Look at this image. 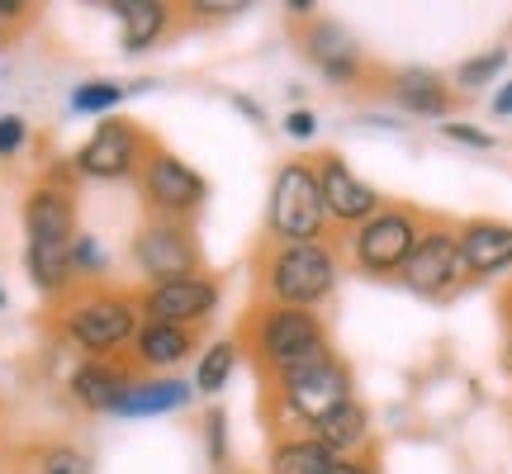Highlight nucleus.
I'll return each instance as SVG.
<instances>
[{
    "label": "nucleus",
    "instance_id": "f3484780",
    "mask_svg": "<svg viewBox=\"0 0 512 474\" xmlns=\"http://www.w3.org/2000/svg\"><path fill=\"white\" fill-rule=\"evenodd\" d=\"M195 347V337L190 328H176V323H143V328L133 332V356L138 365L147 370H171V365H181Z\"/></svg>",
    "mask_w": 512,
    "mask_h": 474
},
{
    "label": "nucleus",
    "instance_id": "72a5a7b5",
    "mask_svg": "<svg viewBox=\"0 0 512 474\" xmlns=\"http://www.w3.org/2000/svg\"><path fill=\"white\" fill-rule=\"evenodd\" d=\"M328 474H370V470L361 465V460H337V465H332Z\"/></svg>",
    "mask_w": 512,
    "mask_h": 474
},
{
    "label": "nucleus",
    "instance_id": "473e14b6",
    "mask_svg": "<svg viewBox=\"0 0 512 474\" xmlns=\"http://www.w3.org/2000/svg\"><path fill=\"white\" fill-rule=\"evenodd\" d=\"M233 105H238V110L247 114L252 124H261V119H266V114H261V105H256V100H247V95H233Z\"/></svg>",
    "mask_w": 512,
    "mask_h": 474
},
{
    "label": "nucleus",
    "instance_id": "0eeeda50",
    "mask_svg": "<svg viewBox=\"0 0 512 474\" xmlns=\"http://www.w3.org/2000/svg\"><path fill=\"white\" fill-rule=\"evenodd\" d=\"M143 195L152 204V214L157 219H190L195 209L204 204L209 195V185L195 166H185L176 152H166V147H152L143 157Z\"/></svg>",
    "mask_w": 512,
    "mask_h": 474
},
{
    "label": "nucleus",
    "instance_id": "a878e982",
    "mask_svg": "<svg viewBox=\"0 0 512 474\" xmlns=\"http://www.w3.org/2000/svg\"><path fill=\"white\" fill-rule=\"evenodd\" d=\"M503 62H508V53H484V57H470V62H460L456 81L465 86V91H479V86H489L498 72H503Z\"/></svg>",
    "mask_w": 512,
    "mask_h": 474
},
{
    "label": "nucleus",
    "instance_id": "dca6fc26",
    "mask_svg": "<svg viewBox=\"0 0 512 474\" xmlns=\"http://www.w3.org/2000/svg\"><path fill=\"white\" fill-rule=\"evenodd\" d=\"M195 399V384L176 380V375H152V380H133L124 403L114 408L119 418H157V413H181Z\"/></svg>",
    "mask_w": 512,
    "mask_h": 474
},
{
    "label": "nucleus",
    "instance_id": "c756f323",
    "mask_svg": "<svg viewBox=\"0 0 512 474\" xmlns=\"http://www.w3.org/2000/svg\"><path fill=\"white\" fill-rule=\"evenodd\" d=\"M29 143V124L19 114H0V157H15Z\"/></svg>",
    "mask_w": 512,
    "mask_h": 474
},
{
    "label": "nucleus",
    "instance_id": "1a4fd4ad",
    "mask_svg": "<svg viewBox=\"0 0 512 474\" xmlns=\"http://www.w3.org/2000/svg\"><path fill=\"white\" fill-rule=\"evenodd\" d=\"M418 247V219L403 214V209H384V214H370L361 228H356V266L370 275H389V271H403V261L413 256Z\"/></svg>",
    "mask_w": 512,
    "mask_h": 474
},
{
    "label": "nucleus",
    "instance_id": "aec40b11",
    "mask_svg": "<svg viewBox=\"0 0 512 474\" xmlns=\"http://www.w3.org/2000/svg\"><path fill=\"white\" fill-rule=\"evenodd\" d=\"M309 437L313 441H323L332 456H342V451H351V446H361V441L370 437V418H366V408L361 403H342V408H332L323 422H313L309 427Z\"/></svg>",
    "mask_w": 512,
    "mask_h": 474
},
{
    "label": "nucleus",
    "instance_id": "f704fd0d",
    "mask_svg": "<svg viewBox=\"0 0 512 474\" xmlns=\"http://www.w3.org/2000/svg\"><path fill=\"white\" fill-rule=\"evenodd\" d=\"M494 114H512V81L498 91V100H494Z\"/></svg>",
    "mask_w": 512,
    "mask_h": 474
},
{
    "label": "nucleus",
    "instance_id": "f8f14e48",
    "mask_svg": "<svg viewBox=\"0 0 512 474\" xmlns=\"http://www.w3.org/2000/svg\"><path fill=\"white\" fill-rule=\"evenodd\" d=\"M24 233L29 247H72L76 204L67 185H34L24 200Z\"/></svg>",
    "mask_w": 512,
    "mask_h": 474
},
{
    "label": "nucleus",
    "instance_id": "e433bc0d",
    "mask_svg": "<svg viewBox=\"0 0 512 474\" xmlns=\"http://www.w3.org/2000/svg\"><path fill=\"white\" fill-rule=\"evenodd\" d=\"M0 309H5V290H0Z\"/></svg>",
    "mask_w": 512,
    "mask_h": 474
},
{
    "label": "nucleus",
    "instance_id": "f03ea898",
    "mask_svg": "<svg viewBox=\"0 0 512 474\" xmlns=\"http://www.w3.org/2000/svg\"><path fill=\"white\" fill-rule=\"evenodd\" d=\"M266 223H271V233L280 237V247L318 242L323 223H328V204H323V185H318V171H313L309 162H290L275 171Z\"/></svg>",
    "mask_w": 512,
    "mask_h": 474
},
{
    "label": "nucleus",
    "instance_id": "412c9836",
    "mask_svg": "<svg viewBox=\"0 0 512 474\" xmlns=\"http://www.w3.org/2000/svg\"><path fill=\"white\" fill-rule=\"evenodd\" d=\"M337 460H342V456H332L323 441L294 437V441H285V446H275L271 474H328Z\"/></svg>",
    "mask_w": 512,
    "mask_h": 474
},
{
    "label": "nucleus",
    "instance_id": "2eb2a0df",
    "mask_svg": "<svg viewBox=\"0 0 512 474\" xmlns=\"http://www.w3.org/2000/svg\"><path fill=\"white\" fill-rule=\"evenodd\" d=\"M465 275H498L512 266V223H470L456 237Z\"/></svg>",
    "mask_w": 512,
    "mask_h": 474
},
{
    "label": "nucleus",
    "instance_id": "cd10ccee",
    "mask_svg": "<svg viewBox=\"0 0 512 474\" xmlns=\"http://www.w3.org/2000/svg\"><path fill=\"white\" fill-rule=\"evenodd\" d=\"M38 474H91V456L76 446H48L38 460Z\"/></svg>",
    "mask_w": 512,
    "mask_h": 474
},
{
    "label": "nucleus",
    "instance_id": "4c0bfd02",
    "mask_svg": "<svg viewBox=\"0 0 512 474\" xmlns=\"http://www.w3.org/2000/svg\"><path fill=\"white\" fill-rule=\"evenodd\" d=\"M508 361H512V342H508Z\"/></svg>",
    "mask_w": 512,
    "mask_h": 474
},
{
    "label": "nucleus",
    "instance_id": "6e6552de",
    "mask_svg": "<svg viewBox=\"0 0 512 474\" xmlns=\"http://www.w3.org/2000/svg\"><path fill=\"white\" fill-rule=\"evenodd\" d=\"M138 162H143V133L128 119H100L72 157L76 176H91V181H124L138 171Z\"/></svg>",
    "mask_w": 512,
    "mask_h": 474
},
{
    "label": "nucleus",
    "instance_id": "423d86ee",
    "mask_svg": "<svg viewBox=\"0 0 512 474\" xmlns=\"http://www.w3.org/2000/svg\"><path fill=\"white\" fill-rule=\"evenodd\" d=\"M280 389H285V403L304 418V427L323 422L332 408H342L351 399V375L337 356H318V361H304L294 370H280Z\"/></svg>",
    "mask_w": 512,
    "mask_h": 474
},
{
    "label": "nucleus",
    "instance_id": "4468645a",
    "mask_svg": "<svg viewBox=\"0 0 512 474\" xmlns=\"http://www.w3.org/2000/svg\"><path fill=\"white\" fill-rule=\"evenodd\" d=\"M67 389H72V399L81 403L86 413H114V408L124 403V394L133 389V375L119 370L114 361H81L72 370Z\"/></svg>",
    "mask_w": 512,
    "mask_h": 474
},
{
    "label": "nucleus",
    "instance_id": "c9c22d12",
    "mask_svg": "<svg viewBox=\"0 0 512 474\" xmlns=\"http://www.w3.org/2000/svg\"><path fill=\"white\" fill-rule=\"evenodd\" d=\"M5 29H10V24H5V19H0V38H5Z\"/></svg>",
    "mask_w": 512,
    "mask_h": 474
},
{
    "label": "nucleus",
    "instance_id": "5701e85b",
    "mask_svg": "<svg viewBox=\"0 0 512 474\" xmlns=\"http://www.w3.org/2000/svg\"><path fill=\"white\" fill-rule=\"evenodd\" d=\"M399 100H403V110H413V114H446V86L427 67H413V72L399 76Z\"/></svg>",
    "mask_w": 512,
    "mask_h": 474
},
{
    "label": "nucleus",
    "instance_id": "c85d7f7f",
    "mask_svg": "<svg viewBox=\"0 0 512 474\" xmlns=\"http://www.w3.org/2000/svg\"><path fill=\"white\" fill-rule=\"evenodd\" d=\"M204 446H209V460H214V465L228 460V413H223V408H214V413L204 418Z\"/></svg>",
    "mask_w": 512,
    "mask_h": 474
},
{
    "label": "nucleus",
    "instance_id": "ddd939ff",
    "mask_svg": "<svg viewBox=\"0 0 512 474\" xmlns=\"http://www.w3.org/2000/svg\"><path fill=\"white\" fill-rule=\"evenodd\" d=\"M318 185H323V204H328V214L332 219H342V223L370 219V214H375V204H380V195H375L361 176H351V166L342 162V157H328V162H323Z\"/></svg>",
    "mask_w": 512,
    "mask_h": 474
},
{
    "label": "nucleus",
    "instance_id": "4be33fe9",
    "mask_svg": "<svg viewBox=\"0 0 512 474\" xmlns=\"http://www.w3.org/2000/svg\"><path fill=\"white\" fill-rule=\"evenodd\" d=\"M24 266H29L34 290L48 294V299H57V294L76 280L72 261H67V247H24Z\"/></svg>",
    "mask_w": 512,
    "mask_h": 474
},
{
    "label": "nucleus",
    "instance_id": "2f4dec72",
    "mask_svg": "<svg viewBox=\"0 0 512 474\" xmlns=\"http://www.w3.org/2000/svg\"><path fill=\"white\" fill-rule=\"evenodd\" d=\"M313 128H318L313 110H290L285 114V133H290V138H313Z\"/></svg>",
    "mask_w": 512,
    "mask_h": 474
},
{
    "label": "nucleus",
    "instance_id": "f257e3e1",
    "mask_svg": "<svg viewBox=\"0 0 512 474\" xmlns=\"http://www.w3.org/2000/svg\"><path fill=\"white\" fill-rule=\"evenodd\" d=\"M62 332H67V342L76 351H86V361H110L119 347L133 342V332H138V304L128 299V294H86V299H76L67 318H62Z\"/></svg>",
    "mask_w": 512,
    "mask_h": 474
},
{
    "label": "nucleus",
    "instance_id": "bb28decb",
    "mask_svg": "<svg viewBox=\"0 0 512 474\" xmlns=\"http://www.w3.org/2000/svg\"><path fill=\"white\" fill-rule=\"evenodd\" d=\"M67 261H72V275H100L105 271V247L91 233H76L72 247H67Z\"/></svg>",
    "mask_w": 512,
    "mask_h": 474
},
{
    "label": "nucleus",
    "instance_id": "39448f33",
    "mask_svg": "<svg viewBox=\"0 0 512 474\" xmlns=\"http://www.w3.org/2000/svg\"><path fill=\"white\" fill-rule=\"evenodd\" d=\"M256 347H261V361L266 365L294 370V365L328 356V332H323V323H318L309 309L275 304V309H266V318L256 323Z\"/></svg>",
    "mask_w": 512,
    "mask_h": 474
},
{
    "label": "nucleus",
    "instance_id": "a211bd4d",
    "mask_svg": "<svg viewBox=\"0 0 512 474\" xmlns=\"http://www.w3.org/2000/svg\"><path fill=\"white\" fill-rule=\"evenodd\" d=\"M110 10L119 15L124 53H147L166 34V19H171L162 0H110Z\"/></svg>",
    "mask_w": 512,
    "mask_h": 474
},
{
    "label": "nucleus",
    "instance_id": "20e7f679",
    "mask_svg": "<svg viewBox=\"0 0 512 474\" xmlns=\"http://www.w3.org/2000/svg\"><path fill=\"white\" fill-rule=\"evenodd\" d=\"M133 266L152 285L190 280V275H200V242L181 219H147L133 233Z\"/></svg>",
    "mask_w": 512,
    "mask_h": 474
},
{
    "label": "nucleus",
    "instance_id": "b1692460",
    "mask_svg": "<svg viewBox=\"0 0 512 474\" xmlns=\"http://www.w3.org/2000/svg\"><path fill=\"white\" fill-rule=\"evenodd\" d=\"M233 370H238V347L233 342H214V347L200 356V370H195V394H219L223 384L233 380Z\"/></svg>",
    "mask_w": 512,
    "mask_h": 474
},
{
    "label": "nucleus",
    "instance_id": "6ab92c4d",
    "mask_svg": "<svg viewBox=\"0 0 512 474\" xmlns=\"http://www.w3.org/2000/svg\"><path fill=\"white\" fill-rule=\"evenodd\" d=\"M309 53H313V62L328 72V81H337V86H351L356 72H361V53H356V43H351L337 24H313Z\"/></svg>",
    "mask_w": 512,
    "mask_h": 474
},
{
    "label": "nucleus",
    "instance_id": "7c9ffc66",
    "mask_svg": "<svg viewBox=\"0 0 512 474\" xmlns=\"http://www.w3.org/2000/svg\"><path fill=\"white\" fill-rule=\"evenodd\" d=\"M441 133L451 138V143H465V147H494V138L484 133V128H470V124H456V119H446Z\"/></svg>",
    "mask_w": 512,
    "mask_h": 474
},
{
    "label": "nucleus",
    "instance_id": "7ed1b4c3",
    "mask_svg": "<svg viewBox=\"0 0 512 474\" xmlns=\"http://www.w3.org/2000/svg\"><path fill=\"white\" fill-rule=\"evenodd\" d=\"M271 294L275 304L285 309H309L318 299H328L332 285H337V261H332L328 247L318 242H294V247H280L271 256Z\"/></svg>",
    "mask_w": 512,
    "mask_h": 474
},
{
    "label": "nucleus",
    "instance_id": "9b49d317",
    "mask_svg": "<svg viewBox=\"0 0 512 474\" xmlns=\"http://www.w3.org/2000/svg\"><path fill=\"white\" fill-rule=\"evenodd\" d=\"M460 275H465V266H460V247L451 233L418 237L413 256L403 261V285L422 299H446L460 285Z\"/></svg>",
    "mask_w": 512,
    "mask_h": 474
},
{
    "label": "nucleus",
    "instance_id": "393cba45",
    "mask_svg": "<svg viewBox=\"0 0 512 474\" xmlns=\"http://www.w3.org/2000/svg\"><path fill=\"white\" fill-rule=\"evenodd\" d=\"M124 95H128V86H119V81H81V86L72 91V110L105 119L110 110L124 105Z\"/></svg>",
    "mask_w": 512,
    "mask_h": 474
},
{
    "label": "nucleus",
    "instance_id": "9d476101",
    "mask_svg": "<svg viewBox=\"0 0 512 474\" xmlns=\"http://www.w3.org/2000/svg\"><path fill=\"white\" fill-rule=\"evenodd\" d=\"M214 309H219V280H209V275L147 285V294L138 299V313H147V323H176V328H190Z\"/></svg>",
    "mask_w": 512,
    "mask_h": 474
}]
</instances>
